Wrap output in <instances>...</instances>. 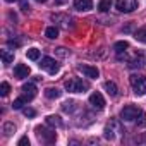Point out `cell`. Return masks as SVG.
Wrapping results in <instances>:
<instances>
[{
    "label": "cell",
    "instance_id": "cell-1",
    "mask_svg": "<svg viewBox=\"0 0 146 146\" xmlns=\"http://www.w3.org/2000/svg\"><path fill=\"white\" fill-rule=\"evenodd\" d=\"M65 90L70 93H84L88 90V83L79 78H70L69 81H65Z\"/></svg>",
    "mask_w": 146,
    "mask_h": 146
},
{
    "label": "cell",
    "instance_id": "cell-2",
    "mask_svg": "<svg viewBox=\"0 0 146 146\" xmlns=\"http://www.w3.org/2000/svg\"><path fill=\"white\" fill-rule=\"evenodd\" d=\"M131 86L136 95H146V78L141 74H132L131 76Z\"/></svg>",
    "mask_w": 146,
    "mask_h": 146
},
{
    "label": "cell",
    "instance_id": "cell-3",
    "mask_svg": "<svg viewBox=\"0 0 146 146\" xmlns=\"http://www.w3.org/2000/svg\"><path fill=\"white\" fill-rule=\"evenodd\" d=\"M35 131H36V136L40 137V141H43V143H46V144H53V143L57 141V134H55V131H52V129H46V127L38 125Z\"/></svg>",
    "mask_w": 146,
    "mask_h": 146
},
{
    "label": "cell",
    "instance_id": "cell-4",
    "mask_svg": "<svg viewBox=\"0 0 146 146\" xmlns=\"http://www.w3.org/2000/svg\"><path fill=\"white\" fill-rule=\"evenodd\" d=\"M115 7L120 12H132L137 9V0H115Z\"/></svg>",
    "mask_w": 146,
    "mask_h": 146
},
{
    "label": "cell",
    "instance_id": "cell-5",
    "mask_svg": "<svg viewBox=\"0 0 146 146\" xmlns=\"http://www.w3.org/2000/svg\"><path fill=\"white\" fill-rule=\"evenodd\" d=\"M139 108L137 107H132V105H127V107H124L122 110H120V117H122V120H125V122H131V120H136V117L139 115Z\"/></svg>",
    "mask_w": 146,
    "mask_h": 146
},
{
    "label": "cell",
    "instance_id": "cell-6",
    "mask_svg": "<svg viewBox=\"0 0 146 146\" xmlns=\"http://www.w3.org/2000/svg\"><path fill=\"white\" fill-rule=\"evenodd\" d=\"M40 67L45 69L48 74H57V72H58V64H57L55 58H52V57H43L41 62H40Z\"/></svg>",
    "mask_w": 146,
    "mask_h": 146
},
{
    "label": "cell",
    "instance_id": "cell-7",
    "mask_svg": "<svg viewBox=\"0 0 146 146\" xmlns=\"http://www.w3.org/2000/svg\"><path fill=\"white\" fill-rule=\"evenodd\" d=\"M78 70L79 72H83V74L86 76V78H91V79H96L98 76H100V70L96 69V67H93V65H78Z\"/></svg>",
    "mask_w": 146,
    "mask_h": 146
},
{
    "label": "cell",
    "instance_id": "cell-8",
    "mask_svg": "<svg viewBox=\"0 0 146 146\" xmlns=\"http://www.w3.org/2000/svg\"><path fill=\"white\" fill-rule=\"evenodd\" d=\"M90 105L93 107V108H96V110H103L105 108V98L100 95V93H93L91 96H90Z\"/></svg>",
    "mask_w": 146,
    "mask_h": 146
},
{
    "label": "cell",
    "instance_id": "cell-9",
    "mask_svg": "<svg viewBox=\"0 0 146 146\" xmlns=\"http://www.w3.org/2000/svg\"><path fill=\"white\" fill-rule=\"evenodd\" d=\"M31 74V69L26 65V64H17L16 67H14V76L17 78V79H24V78H28Z\"/></svg>",
    "mask_w": 146,
    "mask_h": 146
},
{
    "label": "cell",
    "instance_id": "cell-10",
    "mask_svg": "<svg viewBox=\"0 0 146 146\" xmlns=\"http://www.w3.org/2000/svg\"><path fill=\"white\" fill-rule=\"evenodd\" d=\"M74 9L81 11V12L91 11L93 9V2H91V0H74Z\"/></svg>",
    "mask_w": 146,
    "mask_h": 146
},
{
    "label": "cell",
    "instance_id": "cell-11",
    "mask_svg": "<svg viewBox=\"0 0 146 146\" xmlns=\"http://www.w3.org/2000/svg\"><path fill=\"white\" fill-rule=\"evenodd\" d=\"M23 93H24V96L29 102V100H33L36 96V86L33 83H26V84H23Z\"/></svg>",
    "mask_w": 146,
    "mask_h": 146
},
{
    "label": "cell",
    "instance_id": "cell-12",
    "mask_svg": "<svg viewBox=\"0 0 146 146\" xmlns=\"http://www.w3.org/2000/svg\"><path fill=\"white\" fill-rule=\"evenodd\" d=\"M52 19L55 21V23H58L62 28H65V29H69L70 26H72V23H70V17H67V16H62V14H55V16H52Z\"/></svg>",
    "mask_w": 146,
    "mask_h": 146
},
{
    "label": "cell",
    "instance_id": "cell-13",
    "mask_svg": "<svg viewBox=\"0 0 146 146\" xmlns=\"http://www.w3.org/2000/svg\"><path fill=\"white\" fill-rule=\"evenodd\" d=\"M127 62H129V67L131 69H137V67H143L144 65V57H143V53H137V55H134Z\"/></svg>",
    "mask_w": 146,
    "mask_h": 146
},
{
    "label": "cell",
    "instance_id": "cell-14",
    "mask_svg": "<svg viewBox=\"0 0 146 146\" xmlns=\"http://www.w3.org/2000/svg\"><path fill=\"white\" fill-rule=\"evenodd\" d=\"M105 91L110 95V96H117L119 95V88H117V84L113 83V81H105Z\"/></svg>",
    "mask_w": 146,
    "mask_h": 146
},
{
    "label": "cell",
    "instance_id": "cell-15",
    "mask_svg": "<svg viewBox=\"0 0 146 146\" xmlns=\"http://www.w3.org/2000/svg\"><path fill=\"white\" fill-rule=\"evenodd\" d=\"M46 124L48 125H53V127H62L64 125V122H62V119L58 115H48L46 117Z\"/></svg>",
    "mask_w": 146,
    "mask_h": 146
},
{
    "label": "cell",
    "instance_id": "cell-16",
    "mask_svg": "<svg viewBox=\"0 0 146 146\" xmlns=\"http://www.w3.org/2000/svg\"><path fill=\"white\" fill-rule=\"evenodd\" d=\"M60 95H62V91H58L57 88H46V90H45V96L50 98V100H55V98H58Z\"/></svg>",
    "mask_w": 146,
    "mask_h": 146
},
{
    "label": "cell",
    "instance_id": "cell-17",
    "mask_svg": "<svg viewBox=\"0 0 146 146\" xmlns=\"http://www.w3.org/2000/svg\"><path fill=\"white\" fill-rule=\"evenodd\" d=\"M110 7H112V0H100V4H98L100 12H108Z\"/></svg>",
    "mask_w": 146,
    "mask_h": 146
},
{
    "label": "cell",
    "instance_id": "cell-18",
    "mask_svg": "<svg viewBox=\"0 0 146 146\" xmlns=\"http://www.w3.org/2000/svg\"><path fill=\"white\" fill-rule=\"evenodd\" d=\"M26 102H28V98H26V96H19V98H16V100L12 102V108H14V110H21V108H23V105H24Z\"/></svg>",
    "mask_w": 146,
    "mask_h": 146
},
{
    "label": "cell",
    "instance_id": "cell-19",
    "mask_svg": "<svg viewBox=\"0 0 146 146\" xmlns=\"http://www.w3.org/2000/svg\"><path fill=\"white\" fill-rule=\"evenodd\" d=\"M134 38H136L137 41H141V43H146V26L141 28V29H137L136 35H134Z\"/></svg>",
    "mask_w": 146,
    "mask_h": 146
},
{
    "label": "cell",
    "instance_id": "cell-20",
    "mask_svg": "<svg viewBox=\"0 0 146 146\" xmlns=\"http://www.w3.org/2000/svg\"><path fill=\"white\" fill-rule=\"evenodd\" d=\"M62 110H64V112H67V113H70V112H74V110H76V102H72V100L65 102V103L62 105Z\"/></svg>",
    "mask_w": 146,
    "mask_h": 146
},
{
    "label": "cell",
    "instance_id": "cell-21",
    "mask_svg": "<svg viewBox=\"0 0 146 146\" xmlns=\"http://www.w3.org/2000/svg\"><path fill=\"white\" fill-rule=\"evenodd\" d=\"M45 35H46V38H50V40H55V38L58 36V29H57L55 26H50V28H46Z\"/></svg>",
    "mask_w": 146,
    "mask_h": 146
},
{
    "label": "cell",
    "instance_id": "cell-22",
    "mask_svg": "<svg viewBox=\"0 0 146 146\" xmlns=\"http://www.w3.org/2000/svg\"><path fill=\"white\" fill-rule=\"evenodd\" d=\"M113 48H115L117 53H122V52H125V50L129 48V43H127V41H117V43L113 45Z\"/></svg>",
    "mask_w": 146,
    "mask_h": 146
},
{
    "label": "cell",
    "instance_id": "cell-23",
    "mask_svg": "<svg viewBox=\"0 0 146 146\" xmlns=\"http://www.w3.org/2000/svg\"><path fill=\"white\" fill-rule=\"evenodd\" d=\"M26 57H28L29 60H38V58H40V50H38V48H29V50L26 52Z\"/></svg>",
    "mask_w": 146,
    "mask_h": 146
},
{
    "label": "cell",
    "instance_id": "cell-24",
    "mask_svg": "<svg viewBox=\"0 0 146 146\" xmlns=\"http://www.w3.org/2000/svg\"><path fill=\"white\" fill-rule=\"evenodd\" d=\"M136 124H137V127H146V112H139V115L136 117Z\"/></svg>",
    "mask_w": 146,
    "mask_h": 146
},
{
    "label": "cell",
    "instance_id": "cell-25",
    "mask_svg": "<svg viewBox=\"0 0 146 146\" xmlns=\"http://www.w3.org/2000/svg\"><path fill=\"white\" fill-rule=\"evenodd\" d=\"M2 60H4V64H11L14 60V53H11L7 50H2Z\"/></svg>",
    "mask_w": 146,
    "mask_h": 146
},
{
    "label": "cell",
    "instance_id": "cell-26",
    "mask_svg": "<svg viewBox=\"0 0 146 146\" xmlns=\"http://www.w3.org/2000/svg\"><path fill=\"white\" fill-rule=\"evenodd\" d=\"M11 93V86H9V83H2V84H0V95H2V96H7Z\"/></svg>",
    "mask_w": 146,
    "mask_h": 146
},
{
    "label": "cell",
    "instance_id": "cell-27",
    "mask_svg": "<svg viewBox=\"0 0 146 146\" xmlns=\"http://www.w3.org/2000/svg\"><path fill=\"white\" fill-rule=\"evenodd\" d=\"M4 132H5V136H12V132H16V127H14V124L7 122V124L4 125Z\"/></svg>",
    "mask_w": 146,
    "mask_h": 146
},
{
    "label": "cell",
    "instance_id": "cell-28",
    "mask_svg": "<svg viewBox=\"0 0 146 146\" xmlns=\"http://www.w3.org/2000/svg\"><path fill=\"white\" fill-rule=\"evenodd\" d=\"M23 113H24L26 117H35V115H36V112H35L33 108H24V110H23Z\"/></svg>",
    "mask_w": 146,
    "mask_h": 146
},
{
    "label": "cell",
    "instance_id": "cell-29",
    "mask_svg": "<svg viewBox=\"0 0 146 146\" xmlns=\"http://www.w3.org/2000/svg\"><path fill=\"white\" fill-rule=\"evenodd\" d=\"M17 144H19V146H29V139H28V136H24V137H21Z\"/></svg>",
    "mask_w": 146,
    "mask_h": 146
},
{
    "label": "cell",
    "instance_id": "cell-30",
    "mask_svg": "<svg viewBox=\"0 0 146 146\" xmlns=\"http://www.w3.org/2000/svg\"><path fill=\"white\" fill-rule=\"evenodd\" d=\"M57 53H58L60 57H67V55H69V52H67L65 48H57Z\"/></svg>",
    "mask_w": 146,
    "mask_h": 146
},
{
    "label": "cell",
    "instance_id": "cell-31",
    "mask_svg": "<svg viewBox=\"0 0 146 146\" xmlns=\"http://www.w3.org/2000/svg\"><path fill=\"white\" fill-rule=\"evenodd\" d=\"M21 41H14V40H9V46H19Z\"/></svg>",
    "mask_w": 146,
    "mask_h": 146
},
{
    "label": "cell",
    "instance_id": "cell-32",
    "mask_svg": "<svg viewBox=\"0 0 146 146\" xmlns=\"http://www.w3.org/2000/svg\"><path fill=\"white\" fill-rule=\"evenodd\" d=\"M57 2H58V4H64V2H65V0H57Z\"/></svg>",
    "mask_w": 146,
    "mask_h": 146
},
{
    "label": "cell",
    "instance_id": "cell-33",
    "mask_svg": "<svg viewBox=\"0 0 146 146\" xmlns=\"http://www.w3.org/2000/svg\"><path fill=\"white\" fill-rule=\"evenodd\" d=\"M5 2H17V0H5Z\"/></svg>",
    "mask_w": 146,
    "mask_h": 146
},
{
    "label": "cell",
    "instance_id": "cell-34",
    "mask_svg": "<svg viewBox=\"0 0 146 146\" xmlns=\"http://www.w3.org/2000/svg\"><path fill=\"white\" fill-rule=\"evenodd\" d=\"M36 2H46V0H36Z\"/></svg>",
    "mask_w": 146,
    "mask_h": 146
}]
</instances>
